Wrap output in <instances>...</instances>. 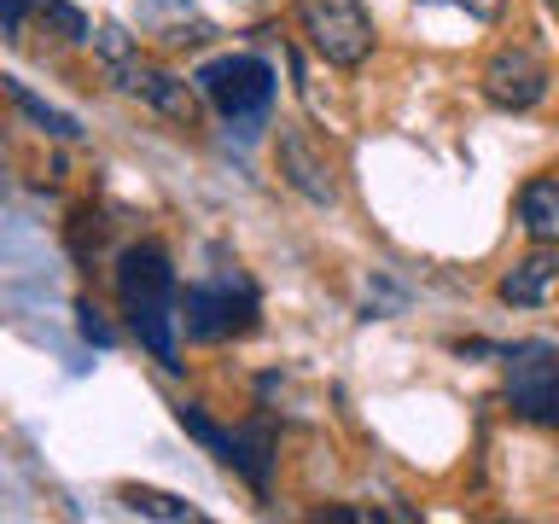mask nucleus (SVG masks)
<instances>
[{
  "mask_svg": "<svg viewBox=\"0 0 559 524\" xmlns=\"http://www.w3.org/2000/svg\"><path fill=\"white\" fill-rule=\"evenodd\" d=\"M117 297H122V314H129L134 338L152 349L157 361L169 367V373H181V344H175V269H169V251L164 245H129V251L117 257Z\"/></svg>",
  "mask_w": 559,
  "mask_h": 524,
  "instance_id": "obj_1",
  "label": "nucleus"
},
{
  "mask_svg": "<svg viewBox=\"0 0 559 524\" xmlns=\"http://www.w3.org/2000/svg\"><path fill=\"white\" fill-rule=\"evenodd\" d=\"M175 321L192 344H227L239 332L257 326V291L245 274H222V279H199L175 297Z\"/></svg>",
  "mask_w": 559,
  "mask_h": 524,
  "instance_id": "obj_2",
  "label": "nucleus"
},
{
  "mask_svg": "<svg viewBox=\"0 0 559 524\" xmlns=\"http://www.w3.org/2000/svg\"><path fill=\"white\" fill-rule=\"evenodd\" d=\"M199 99H210L227 122H262L274 105V64L257 52H222V59L199 64Z\"/></svg>",
  "mask_w": 559,
  "mask_h": 524,
  "instance_id": "obj_3",
  "label": "nucleus"
},
{
  "mask_svg": "<svg viewBox=\"0 0 559 524\" xmlns=\"http://www.w3.org/2000/svg\"><path fill=\"white\" fill-rule=\"evenodd\" d=\"M297 24H304L309 47L321 52L326 64L356 70L373 59V17L361 12V0H297Z\"/></svg>",
  "mask_w": 559,
  "mask_h": 524,
  "instance_id": "obj_4",
  "label": "nucleus"
},
{
  "mask_svg": "<svg viewBox=\"0 0 559 524\" xmlns=\"http://www.w3.org/2000/svg\"><path fill=\"white\" fill-rule=\"evenodd\" d=\"M507 408L531 426L559 431V349L548 344L507 349Z\"/></svg>",
  "mask_w": 559,
  "mask_h": 524,
  "instance_id": "obj_5",
  "label": "nucleus"
},
{
  "mask_svg": "<svg viewBox=\"0 0 559 524\" xmlns=\"http://www.w3.org/2000/svg\"><path fill=\"white\" fill-rule=\"evenodd\" d=\"M105 76H111L117 94L152 105L157 117L181 122V129H192V122H199V87L181 82V76H169V70H157V64H146L140 52H134V59H122V64H111Z\"/></svg>",
  "mask_w": 559,
  "mask_h": 524,
  "instance_id": "obj_6",
  "label": "nucleus"
},
{
  "mask_svg": "<svg viewBox=\"0 0 559 524\" xmlns=\"http://www.w3.org/2000/svg\"><path fill=\"white\" fill-rule=\"evenodd\" d=\"M478 87L496 111H531V105L548 99V64H542L531 47H496L484 59Z\"/></svg>",
  "mask_w": 559,
  "mask_h": 524,
  "instance_id": "obj_7",
  "label": "nucleus"
},
{
  "mask_svg": "<svg viewBox=\"0 0 559 524\" xmlns=\"http://www.w3.org/2000/svg\"><path fill=\"white\" fill-rule=\"evenodd\" d=\"M274 164L286 175L292 192H304L309 204H338V181H332V157L326 146L314 140L304 122H280V140H274Z\"/></svg>",
  "mask_w": 559,
  "mask_h": 524,
  "instance_id": "obj_8",
  "label": "nucleus"
},
{
  "mask_svg": "<svg viewBox=\"0 0 559 524\" xmlns=\"http://www.w3.org/2000/svg\"><path fill=\"white\" fill-rule=\"evenodd\" d=\"M559 286V257L548 251V245H536L531 257H519L513 269L501 274V303H513V309H536V303H548V291Z\"/></svg>",
  "mask_w": 559,
  "mask_h": 524,
  "instance_id": "obj_9",
  "label": "nucleus"
},
{
  "mask_svg": "<svg viewBox=\"0 0 559 524\" xmlns=\"http://www.w3.org/2000/svg\"><path fill=\"white\" fill-rule=\"evenodd\" d=\"M519 227L531 234V245L559 251V175H536L519 187Z\"/></svg>",
  "mask_w": 559,
  "mask_h": 524,
  "instance_id": "obj_10",
  "label": "nucleus"
},
{
  "mask_svg": "<svg viewBox=\"0 0 559 524\" xmlns=\"http://www.w3.org/2000/svg\"><path fill=\"white\" fill-rule=\"evenodd\" d=\"M146 29L157 35V41H169V47L210 41V24L187 7V0H146Z\"/></svg>",
  "mask_w": 559,
  "mask_h": 524,
  "instance_id": "obj_11",
  "label": "nucleus"
},
{
  "mask_svg": "<svg viewBox=\"0 0 559 524\" xmlns=\"http://www.w3.org/2000/svg\"><path fill=\"white\" fill-rule=\"evenodd\" d=\"M29 24H41L59 47H82L87 35H94V29H87V17L70 7V0H24V29H17V41L29 35Z\"/></svg>",
  "mask_w": 559,
  "mask_h": 524,
  "instance_id": "obj_12",
  "label": "nucleus"
},
{
  "mask_svg": "<svg viewBox=\"0 0 559 524\" xmlns=\"http://www.w3.org/2000/svg\"><path fill=\"white\" fill-rule=\"evenodd\" d=\"M175 419H181V431L187 437H199V443L216 454L222 466H234V454H239V431H227V426H216V419H210L204 408H192V402H181V408H175Z\"/></svg>",
  "mask_w": 559,
  "mask_h": 524,
  "instance_id": "obj_13",
  "label": "nucleus"
},
{
  "mask_svg": "<svg viewBox=\"0 0 559 524\" xmlns=\"http://www.w3.org/2000/svg\"><path fill=\"white\" fill-rule=\"evenodd\" d=\"M7 99H12V105H17V111H24L29 122H41V129H47L52 140H82V129H76V117H64L59 105L35 99V94H29L24 82H12V76H7Z\"/></svg>",
  "mask_w": 559,
  "mask_h": 524,
  "instance_id": "obj_14",
  "label": "nucleus"
},
{
  "mask_svg": "<svg viewBox=\"0 0 559 524\" xmlns=\"http://www.w3.org/2000/svg\"><path fill=\"white\" fill-rule=\"evenodd\" d=\"M122 501H129V513H140V519H169V524H199L204 513L192 501H181V496H164V489H122Z\"/></svg>",
  "mask_w": 559,
  "mask_h": 524,
  "instance_id": "obj_15",
  "label": "nucleus"
},
{
  "mask_svg": "<svg viewBox=\"0 0 559 524\" xmlns=\"http://www.w3.org/2000/svg\"><path fill=\"white\" fill-rule=\"evenodd\" d=\"M76 332H82L87 344H99V349H111V344H117V332L105 326V314H99L94 303H76Z\"/></svg>",
  "mask_w": 559,
  "mask_h": 524,
  "instance_id": "obj_16",
  "label": "nucleus"
},
{
  "mask_svg": "<svg viewBox=\"0 0 559 524\" xmlns=\"http://www.w3.org/2000/svg\"><path fill=\"white\" fill-rule=\"evenodd\" d=\"M321 519H332V524H373V513H367V507H326Z\"/></svg>",
  "mask_w": 559,
  "mask_h": 524,
  "instance_id": "obj_17",
  "label": "nucleus"
},
{
  "mask_svg": "<svg viewBox=\"0 0 559 524\" xmlns=\"http://www.w3.org/2000/svg\"><path fill=\"white\" fill-rule=\"evenodd\" d=\"M449 7H466L472 17H484V24H489V17H501L507 0H449Z\"/></svg>",
  "mask_w": 559,
  "mask_h": 524,
  "instance_id": "obj_18",
  "label": "nucleus"
},
{
  "mask_svg": "<svg viewBox=\"0 0 559 524\" xmlns=\"http://www.w3.org/2000/svg\"><path fill=\"white\" fill-rule=\"evenodd\" d=\"M548 7H554V12H559V0H548Z\"/></svg>",
  "mask_w": 559,
  "mask_h": 524,
  "instance_id": "obj_19",
  "label": "nucleus"
}]
</instances>
